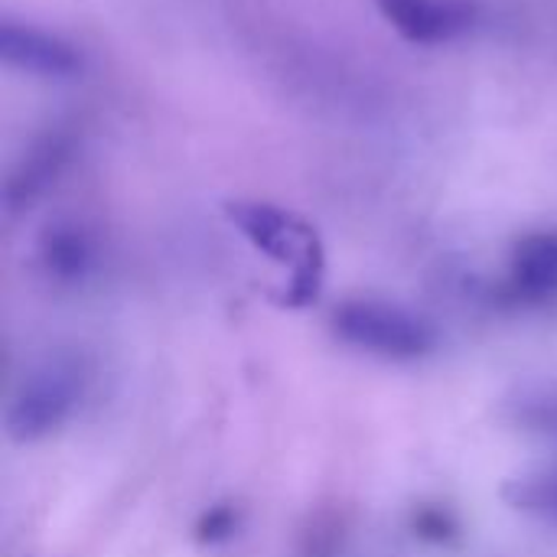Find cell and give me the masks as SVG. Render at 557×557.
Returning <instances> with one entry per match:
<instances>
[{"label":"cell","mask_w":557,"mask_h":557,"mask_svg":"<svg viewBox=\"0 0 557 557\" xmlns=\"http://www.w3.org/2000/svg\"><path fill=\"white\" fill-rule=\"evenodd\" d=\"M228 219L251 238L261 251L274 255L284 264H294L300 277H313L320 268V245L317 235L290 212L268 206V202H232Z\"/></svg>","instance_id":"6da1fadb"},{"label":"cell","mask_w":557,"mask_h":557,"mask_svg":"<svg viewBox=\"0 0 557 557\" xmlns=\"http://www.w3.org/2000/svg\"><path fill=\"white\" fill-rule=\"evenodd\" d=\"M375 7L398 36L418 46L450 42L476 20L470 0H375Z\"/></svg>","instance_id":"7a4b0ae2"},{"label":"cell","mask_w":557,"mask_h":557,"mask_svg":"<svg viewBox=\"0 0 557 557\" xmlns=\"http://www.w3.org/2000/svg\"><path fill=\"white\" fill-rule=\"evenodd\" d=\"M339 330L359 346L379 349V352H405L414 356L428 346L424 326L395 310V307H379V304H352L339 313Z\"/></svg>","instance_id":"3957f363"},{"label":"cell","mask_w":557,"mask_h":557,"mask_svg":"<svg viewBox=\"0 0 557 557\" xmlns=\"http://www.w3.org/2000/svg\"><path fill=\"white\" fill-rule=\"evenodd\" d=\"M0 52L10 65L42 78H69L82 69V55L69 42L20 23H3Z\"/></svg>","instance_id":"277c9868"},{"label":"cell","mask_w":557,"mask_h":557,"mask_svg":"<svg viewBox=\"0 0 557 557\" xmlns=\"http://www.w3.org/2000/svg\"><path fill=\"white\" fill-rule=\"evenodd\" d=\"M516 284L529 294L557 290V235H532L519 245L512 264Z\"/></svg>","instance_id":"5b68a950"},{"label":"cell","mask_w":557,"mask_h":557,"mask_svg":"<svg viewBox=\"0 0 557 557\" xmlns=\"http://www.w3.org/2000/svg\"><path fill=\"white\" fill-rule=\"evenodd\" d=\"M69 157V140L62 134H52L46 137L26 160H23V170L10 180V193L7 199L16 206L20 199H29L42 183H49L55 176V170L62 166V160Z\"/></svg>","instance_id":"8992f818"},{"label":"cell","mask_w":557,"mask_h":557,"mask_svg":"<svg viewBox=\"0 0 557 557\" xmlns=\"http://www.w3.org/2000/svg\"><path fill=\"white\" fill-rule=\"evenodd\" d=\"M46 261L55 271H78L85 261V242L75 232H52L46 242Z\"/></svg>","instance_id":"52a82bcc"},{"label":"cell","mask_w":557,"mask_h":557,"mask_svg":"<svg viewBox=\"0 0 557 557\" xmlns=\"http://www.w3.org/2000/svg\"><path fill=\"white\" fill-rule=\"evenodd\" d=\"M535 506H542V509H548L552 516H557V483H548V486H542V490L535 493Z\"/></svg>","instance_id":"ba28073f"}]
</instances>
